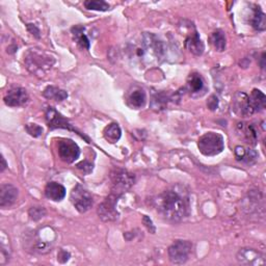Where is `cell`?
<instances>
[{"label":"cell","mask_w":266,"mask_h":266,"mask_svg":"<svg viewBox=\"0 0 266 266\" xmlns=\"http://www.w3.org/2000/svg\"><path fill=\"white\" fill-rule=\"evenodd\" d=\"M155 205L157 211L173 223H179L189 214L188 195L180 186L163 191L156 198Z\"/></svg>","instance_id":"cell-1"},{"label":"cell","mask_w":266,"mask_h":266,"mask_svg":"<svg viewBox=\"0 0 266 266\" xmlns=\"http://www.w3.org/2000/svg\"><path fill=\"white\" fill-rule=\"evenodd\" d=\"M54 58L38 51H29L25 56L26 68L38 76L45 75L53 66Z\"/></svg>","instance_id":"cell-2"},{"label":"cell","mask_w":266,"mask_h":266,"mask_svg":"<svg viewBox=\"0 0 266 266\" xmlns=\"http://www.w3.org/2000/svg\"><path fill=\"white\" fill-rule=\"evenodd\" d=\"M198 147L200 152L205 156H215L225 149V140L222 134L207 132L199 138Z\"/></svg>","instance_id":"cell-3"},{"label":"cell","mask_w":266,"mask_h":266,"mask_svg":"<svg viewBox=\"0 0 266 266\" xmlns=\"http://www.w3.org/2000/svg\"><path fill=\"white\" fill-rule=\"evenodd\" d=\"M111 194L121 197L124 192L131 188L135 182V176L125 170L116 168L111 173Z\"/></svg>","instance_id":"cell-4"},{"label":"cell","mask_w":266,"mask_h":266,"mask_svg":"<svg viewBox=\"0 0 266 266\" xmlns=\"http://www.w3.org/2000/svg\"><path fill=\"white\" fill-rule=\"evenodd\" d=\"M192 252V244L188 240H176L167 250L170 261L174 264H184Z\"/></svg>","instance_id":"cell-5"},{"label":"cell","mask_w":266,"mask_h":266,"mask_svg":"<svg viewBox=\"0 0 266 266\" xmlns=\"http://www.w3.org/2000/svg\"><path fill=\"white\" fill-rule=\"evenodd\" d=\"M70 199L77 211H79L80 213H84L90 210L94 203L91 194L85 188H83L80 184H77L73 188V190L71 191Z\"/></svg>","instance_id":"cell-6"},{"label":"cell","mask_w":266,"mask_h":266,"mask_svg":"<svg viewBox=\"0 0 266 266\" xmlns=\"http://www.w3.org/2000/svg\"><path fill=\"white\" fill-rule=\"evenodd\" d=\"M45 115H46V122H47L48 127H49L50 130L57 129V128H63V129H68V130H71V131H75L81 137H84L87 140V142H90V140H88V138L85 137V135H83L79 131H77L73 127V125H71L69 123V121L66 119V117H64L60 112H57L53 107H51V106L47 107Z\"/></svg>","instance_id":"cell-7"},{"label":"cell","mask_w":266,"mask_h":266,"mask_svg":"<svg viewBox=\"0 0 266 266\" xmlns=\"http://www.w3.org/2000/svg\"><path fill=\"white\" fill-rule=\"evenodd\" d=\"M58 155L60 158L66 163L74 162L80 155V149L72 139H61L57 143Z\"/></svg>","instance_id":"cell-8"},{"label":"cell","mask_w":266,"mask_h":266,"mask_svg":"<svg viewBox=\"0 0 266 266\" xmlns=\"http://www.w3.org/2000/svg\"><path fill=\"white\" fill-rule=\"evenodd\" d=\"M119 197L110 194L100 205L98 208L99 217L103 222H113L119 217V212L116 211V203Z\"/></svg>","instance_id":"cell-9"},{"label":"cell","mask_w":266,"mask_h":266,"mask_svg":"<svg viewBox=\"0 0 266 266\" xmlns=\"http://www.w3.org/2000/svg\"><path fill=\"white\" fill-rule=\"evenodd\" d=\"M236 259L240 264L248 266H258L265 264L264 256L260 252L251 248L241 249L236 255Z\"/></svg>","instance_id":"cell-10"},{"label":"cell","mask_w":266,"mask_h":266,"mask_svg":"<svg viewBox=\"0 0 266 266\" xmlns=\"http://www.w3.org/2000/svg\"><path fill=\"white\" fill-rule=\"evenodd\" d=\"M29 100L28 94L23 87H13L5 96V103L10 107H20L25 105Z\"/></svg>","instance_id":"cell-11"},{"label":"cell","mask_w":266,"mask_h":266,"mask_svg":"<svg viewBox=\"0 0 266 266\" xmlns=\"http://www.w3.org/2000/svg\"><path fill=\"white\" fill-rule=\"evenodd\" d=\"M18 199V189L12 184H4L0 187V207L10 208Z\"/></svg>","instance_id":"cell-12"},{"label":"cell","mask_w":266,"mask_h":266,"mask_svg":"<svg viewBox=\"0 0 266 266\" xmlns=\"http://www.w3.org/2000/svg\"><path fill=\"white\" fill-rule=\"evenodd\" d=\"M233 107L235 112L241 116H251L252 114H254V111L250 104L249 96L246 93L239 92L235 95Z\"/></svg>","instance_id":"cell-13"},{"label":"cell","mask_w":266,"mask_h":266,"mask_svg":"<svg viewBox=\"0 0 266 266\" xmlns=\"http://www.w3.org/2000/svg\"><path fill=\"white\" fill-rule=\"evenodd\" d=\"M147 101L146 93L142 88L138 86L132 87V90H130L126 96V102L128 106L134 109H139L144 106Z\"/></svg>","instance_id":"cell-14"},{"label":"cell","mask_w":266,"mask_h":266,"mask_svg":"<svg viewBox=\"0 0 266 266\" xmlns=\"http://www.w3.org/2000/svg\"><path fill=\"white\" fill-rule=\"evenodd\" d=\"M237 135L249 144H256L258 140V133L256 128L249 123H239L236 127Z\"/></svg>","instance_id":"cell-15"},{"label":"cell","mask_w":266,"mask_h":266,"mask_svg":"<svg viewBox=\"0 0 266 266\" xmlns=\"http://www.w3.org/2000/svg\"><path fill=\"white\" fill-rule=\"evenodd\" d=\"M184 45H185V48L189 52H191L192 54H195L197 56L202 55L204 52V49H205L204 43L202 42L201 38L199 37V34L196 29L194 31V33H190L188 35V37L186 38V40L184 42Z\"/></svg>","instance_id":"cell-16"},{"label":"cell","mask_w":266,"mask_h":266,"mask_svg":"<svg viewBox=\"0 0 266 266\" xmlns=\"http://www.w3.org/2000/svg\"><path fill=\"white\" fill-rule=\"evenodd\" d=\"M45 196L54 202H61L66 197V188L57 182H49L45 187Z\"/></svg>","instance_id":"cell-17"},{"label":"cell","mask_w":266,"mask_h":266,"mask_svg":"<svg viewBox=\"0 0 266 266\" xmlns=\"http://www.w3.org/2000/svg\"><path fill=\"white\" fill-rule=\"evenodd\" d=\"M235 157L240 162L252 165L257 161L258 154L253 149H246L245 147L237 146L235 148Z\"/></svg>","instance_id":"cell-18"},{"label":"cell","mask_w":266,"mask_h":266,"mask_svg":"<svg viewBox=\"0 0 266 266\" xmlns=\"http://www.w3.org/2000/svg\"><path fill=\"white\" fill-rule=\"evenodd\" d=\"M250 22L251 25L258 32H263L266 28V16L259 6H254L253 16Z\"/></svg>","instance_id":"cell-19"},{"label":"cell","mask_w":266,"mask_h":266,"mask_svg":"<svg viewBox=\"0 0 266 266\" xmlns=\"http://www.w3.org/2000/svg\"><path fill=\"white\" fill-rule=\"evenodd\" d=\"M249 99H250V104H251V107H252L254 113L263 110L266 106L265 95L260 90H257V88L253 90L251 96H249Z\"/></svg>","instance_id":"cell-20"},{"label":"cell","mask_w":266,"mask_h":266,"mask_svg":"<svg viewBox=\"0 0 266 266\" xmlns=\"http://www.w3.org/2000/svg\"><path fill=\"white\" fill-rule=\"evenodd\" d=\"M205 82L199 73H191L187 78V87L191 94H198L204 90Z\"/></svg>","instance_id":"cell-21"},{"label":"cell","mask_w":266,"mask_h":266,"mask_svg":"<svg viewBox=\"0 0 266 266\" xmlns=\"http://www.w3.org/2000/svg\"><path fill=\"white\" fill-rule=\"evenodd\" d=\"M43 95L45 98L50 99V100H54L57 102H62L64 100H66L68 98V94L66 91L61 90V88H58L56 86L53 85H49L47 86L44 92Z\"/></svg>","instance_id":"cell-22"},{"label":"cell","mask_w":266,"mask_h":266,"mask_svg":"<svg viewBox=\"0 0 266 266\" xmlns=\"http://www.w3.org/2000/svg\"><path fill=\"white\" fill-rule=\"evenodd\" d=\"M121 135H122V130H121L120 126L116 123L109 124L108 126L105 127V129L103 131L104 138L110 143L116 142L121 138Z\"/></svg>","instance_id":"cell-23"},{"label":"cell","mask_w":266,"mask_h":266,"mask_svg":"<svg viewBox=\"0 0 266 266\" xmlns=\"http://www.w3.org/2000/svg\"><path fill=\"white\" fill-rule=\"evenodd\" d=\"M84 27L83 26H80V25H77V26H74L72 28V33L74 35V39L76 40L77 44L82 48V49H86L88 50L90 49V40L87 39L86 35L84 34Z\"/></svg>","instance_id":"cell-24"},{"label":"cell","mask_w":266,"mask_h":266,"mask_svg":"<svg viewBox=\"0 0 266 266\" xmlns=\"http://www.w3.org/2000/svg\"><path fill=\"white\" fill-rule=\"evenodd\" d=\"M210 43L211 45L214 47V49L219 52H223L226 49V45H227V40H226V36L224 34L223 31H215L212 33V35L210 36Z\"/></svg>","instance_id":"cell-25"},{"label":"cell","mask_w":266,"mask_h":266,"mask_svg":"<svg viewBox=\"0 0 266 266\" xmlns=\"http://www.w3.org/2000/svg\"><path fill=\"white\" fill-rule=\"evenodd\" d=\"M84 7L87 10H92V11H101V12H105L109 10V5L103 0H86L84 2Z\"/></svg>","instance_id":"cell-26"},{"label":"cell","mask_w":266,"mask_h":266,"mask_svg":"<svg viewBox=\"0 0 266 266\" xmlns=\"http://www.w3.org/2000/svg\"><path fill=\"white\" fill-rule=\"evenodd\" d=\"M167 102H168L167 95H165L164 93H160V94H157L153 98V100H152V107L154 109H157V110L164 109L165 106L167 105Z\"/></svg>","instance_id":"cell-27"},{"label":"cell","mask_w":266,"mask_h":266,"mask_svg":"<svg viewBox=\"0 0 266 266\" xmlns=\"http://www.w3.org/2000/svg\"><path fill=\"white\" fill-rule=\"evenodd\" d=\"M28 214L33 221H39L46 215V210L44 207H32L28 211Z\"/></svg>","instance_id":"cell-28"},{"label":"cell","mask_w":266,"mask_h":266,"mask_svg":"<svg viewBox=\"0 0 266 266\" xmlns=\"http://www.w3.org/2000/svg\"><path fill=\"white\" fill-rule=\"evenodd\" d=\"M25 130L28 134H31L34 137H39L43 133V128L37 124H27L25 126Z\"/></svg>","instance_id":"cell-29"},{"label":"cell","mask_w":266,"mask_h":266,"mask_svg":"<svg viewBox=\"0 0 266 266\" xmlns=\"http://www.w3.org/2000/svg\"><path fill=\"white\" fill-rule=\"evenodd\" d=\"M77 168L81 170L85 174H90L93 171V164L88 161H82L77 164Z\"/></svg>","instance_id":"cell-30"},{"label":"cell","mask_w":266,"mask_h":266,"mask_svg":"<svg viewBox=\"0 0 266 266\" xmlns=\"http://www.w3.org/2000/svg\"><path fill=\"white\" fill-rule=\"evenodd\" d=\"M69 258H70V253H68L65 250H61L60 253H58V255H57V260L62 263L67 262L69 260Z\"/></svg>","instance_id":"cell-31"},{"label":"cell","mask_w":266,"mask_h":266,"mask_svg":"<svg viewBox=\"0 0 266 266\" xmlns=\"http://www.w3.org/2000/svg\"><path fill=\"white\" fill-rule=\"evenodd\" d=\"M143 224L146 225V227L148 228V230H149L150 232L155 233V228H154V226H153L152 221H151L149 217H148V216H143Z\"/></svg>","instance_id":"cell-32"},{"label":"cell","mask_w":266,"mask_h":266,"mask_svg":"<svg viewBox=\"0 0 266 266\" xmlns=\"http://www.w3.org/2000/svg\"><path fill=\"white\" fill-rule=\"evenodd\" d=\"M27 29L31 32L32 35H35L37 38H40V31L39 28L34 24H27Z\"/></svg>","instance_id":"cell-33"},{"label":"cell","mask_w":266,"mask_h":266,"mask_svg":"<svg viewBox=\"0 0 266 266\" xmlns=\"http://www.w3.org/2000/svg\"><path fill=\"white\" fill-rule=\"evenodd\" d=\"M208 107L211 109V110H214L217 108V105H219V101H217V98L215 96H211L209 101H208Z\"/></svg>","instance_id":"cell-34"},{"label":"cell","mask_w":266,"mask_h":266,"mask_svg":"<svg viewBox=\"0 0 266 266\" xmlns=\"http://www.w3.org/2000/svg\"><path fill=\"white\" fill-rule=\"evenodd\" d=\"M2 167H0V172H4L6 168H7V166H8V164H7V161H6V159H5V157L4 156H2V165H0Z\"/></svg>","instance_id":"cell-35"}]
</instances>
